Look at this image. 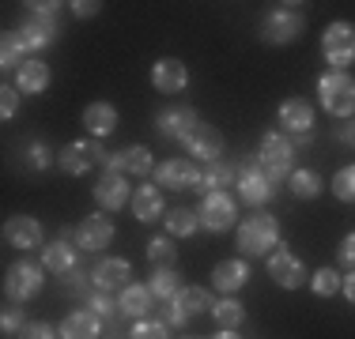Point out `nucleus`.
<instances>
[{
	"mask_svg": "<svg viewBox=\"0 0 355 339\" xmlns=\"http://www.w3.org/2000/svg\"><path fill=\"white\" fill-rule=\"evenodd\" d=\"M276 245H280V223L265 211L242 219L239 223V249L242 257H272Z\"/></svg>",
	"mask_w": 355,
	"mask_h": 339,
	"instance_id": "1",
	"label": "nucleus"
},
{
	"mask_svg": "<svg viewBox=\"0 0 355 339\" xmlns=\"http://www.w3.org/2000/svg\"><path fill=\"white\" fill-rule=\"evenodd\" d=\"M257 166L272 185L287 181V177H291V166H295L291 140H287L284 132H265V140H261V147H257Z\"/></svg>",
	"mask_w": 355,
	"mask_h": 339,
	"instance_id": "2",
	"label": "nucleus"
},
{
	"mask_svg": "<svg viewBox=\"0 0 355 339\" xmlns=\"http://www.w3.org/2000/svg\"><path fill=\"white\" fill-rule=\"evenodd\" d=\"M318 98L325 106V113L352 117L355 113V80L348 72H325L318 80Z\"/></svg>",
	"mask_w": 355,
	"mask_h": 339,
	"instance_id": "3",
	"label": "nucleus"
},
{
	"mask_svg": "<svg viewBox=\"0 0 355 339\" xmlns=\"http://www.w3.org/2000/svg\"><path fill=\"white\" fill-rule=\"evenodd\" d=\"M42 283H46V268L31 264V260L23 257V260H15V264L8 268V275H4V298L12 305H23V302L38 298Z\"/></svg>",
	"mask_w": 355,
	"mask_h": 339,
	"instance_id": "4",
	"label": "nucleus"
},
{
	"mask_svg": "<svg viewBox=\"0 0 355 339\" xmlns=\"http://www.w3.org/2000/svg\"><path fill=\"white\" fill-rule=\"evenodd\" d=\"M321 53L333 64V72H344L355 61V27L352 23H344V19L329 23L325 34H321Z\"/></svg>",
	"mask_w": 355,
	"mask_h": 339,
	"instance_id": "5",
	"label": "nucleus"
},
{
	"mask_svg": "<svg viewBox=\"0 0 355 339\" xmlns=\"http://www.w3.org/2000/svg\"><path fill=\"white\" fill-rule=\"evenodd\" d=\"M106 158H110V151L98 140H76V143H69V147H61L57 166H61V174L80 177V174H87L95 163H106Z\"/></svg>",
	"mask_w": 355,
	"mask_h": 339,
	"instance_id": "6",
	"label": "nucleus"
},
{
	"mask_svg": "<svg viewBox=\"0 0 355 339\" xmlns=\"http://www.w3.org/2000/svg\"><path fill=\"white\" fill-rule=\"evenodd\" d=\"M197 219L208 234H227L234 226V219H239V208H234V200L227 192H205V200L197 208Z\"/></svg>",
	"mask_w": 355,
	"mask_h": 339,
	"instance_id": "7",
	"label": "nucleus"
},
{
	"mask_svg": "<svg viewBox=\"0 0 355 339\" xmlns=\"http://www.w3.org/2000/svg\"><path fill=\"white\" fill-rule=\"evenodd\" d=\"M306 27V19H302L299 8L291 4H280L276 12L265 15V23H261V34H265V42H272V46H287V42H295Z\"/></svg>",
	"mask_w": 355,
	"mask_h": 339,
	"instance_id": "8",
	"label": "nucleus"
},
{
	"mask_svg": "<svg viewBox=\"0 0 355 339\" xmlns=\"http://www.w3.org/2000/svg\"><path fill=\"white\" fill-rule=\"evenodd\" d=\"M155 185L171 192H189L200 185V166L193 158H166L155 166Z\"/></svg>",
	"mask_w": 355,
	"mask_h": 339,
	"instance_id": "9",
	"label": "nucleus"
},
{
	"mask_svg": "<svg viewBox=\"0 0 355 339\" xmlns=\"http://www.w3.org/2000/svg\"><path fill=\"white\" fill-rule=\"evenodd\" d=\"M239 200L250 203V208H261V203L272 200V181H268L265 174H261L257 158H242L239 163Z\"/></svg>",
	"mask_w": 355,
	"mask_h": 339,
	"instance_id": "10",
	"label": "nucleus"
},
{
	"mask_svg": "<svg viewBox=\"0 0 355 339\" xmlns=\"http://www.w3.org/2000/svg\"><path fill=\"white\" fill-rule=\"evenodd\" d=\"M15 38H19L23 53H42V49H49L57 42V15H31V19L15 30Z\"/></svg>",
	"mask_w": 355,
	"mask_h": 339,
	"instance_id": "11",
	"label": "nucleus"
},
{
	"mask_svg": "<svg viewBox=\"0 0 355 339\" xmlns=\"http://www.w3.org/2000/svg\"><path fill=\"white\" fill-rule=\"evenodd\" d=\"M185 155L193 158V163H216L219 155H223V136H219V129H212V125H197L189 136L182 140Z\"/></svg>",
	"mask_w": 355,
	"mask_h": 339,
	"instance_id": "12",
	"label": "nucleus"
},
{
	"mask_svg": "<svg viewBox=\"0 0 355 339\" xmlns=\"http://www.w3.org/2000/svg\"><path fill=\"white\" fill-rule=\"evenodd\" d=\"M95 203L103 211H121L125 203H132V185L125 181V174L103 170V177L95 181Z\"/></svg>",
	"mask_w": 355,
	"mask_h": 339,
	"instance_id": "13",
	"label": "nucleus"
},
{
	"mask_svg": "<svg viewBox=\"0 0 355 339\" xmlns=\"http://www.w3.org/2000/svg\"><path fill=\"white\" fill-rule=\"evenodd\" d=\"M268 275H272L276 286H284V291H299V286L306 283V268H302V260L295 257L291 249H276L272 257H268Z\"/></svg>",
	"mask_w": 355,
	"mask_h": 339,
	"instance_id": "14",
	"label": "nucleus"
},
{
	"mask_svg": "<svg viewBox=\"0 0 355 339\" xmlns=\"http://www.w3.org/2000/svg\"><path fill=\"white\" fill-rule=\"evenodd\" d=\"M42 223L38 219H31V215H15V219H8L4 223V241L12 245V249H19V253H31V249H42Z\"/></svg>",
	"mask_w": 355,
	"mask_h": 339,
	"instance_id": "15",
	"label": "nucleus"
},
{
	"mask_svg": "<svg viewBox=\"0 0 355 339\" xmlns=\"http://www.w3.org/2000/svg\"><path fill=\"white\" fill-rule=\"evenodd\" d=\"M110 241H114V223L106 215H87L76 226V249H83V253H98Z\"/></svg>",
	"mask_w": 355,
	"mask_h": 339,
	"instance_id": "16",
	"label": "nucleus"
},
{
	"mask_svg": "<svg viewBox=\"0 0 355 339\" xmlns=\"http://www.w3.org/2000/svg\"><path fill=\"white\" fill-rule=\"evenodd\" d=\"M155 125H159V136H166V140H178V143H182L200 121H197V109H193V106H166L163 113H159Z\"/></svg>",
	"mask_w": 355,
	"mask_h": 339,
	"instance_id": "17",
	"label": "nucleus"
},
{
	"mask_svg": "<svg viewBox=\"0 0 355 339\" xmlns=\"http://www.w3.org/2000/svg\"><path fill=\"white\" fill-rule=\"evenodd\" d=\"M129 275H132V264L121 257H114V260H98L95 271H91V283H95V291L114 294V291H125V286H129Z\"/></svg>",
	"mask_w": 355,
	"mask_h": 339,
	"instance_id": "18",
	"label": "nucleus"
},
{
	"mask_svg": "<svg viewBox=\"0 0 355 339\" xmlns=\"http://www.w3.org/2000/svg\"><path fill=\"white\" fill-rule=\"evenodd\" d=\"M151 83H155L159 95H182L185 83H189V72H185V64L178 57H163L151 68Z\"/></svg>",
	"mask_w": 355,
	"mask_h": 339,
	"instance_id": "19",
	"label": "nucleus"
},
{
	"mask_svg": "<svg viewBox=\"0 0 355 339\" xmlns=\"http://www.w3.org/2000/svg\"><path fill=\"white\" fill-rule=\"evenodd\" d=\"M280 129L291 136H310V129H314V106L306 98H287L280 106Z\"/></svg>",
	"mask_w": 355,
	"mask_h": 339,
	"instance_id": "20",
	"label": "nucleus"
},
{
	"mask_svg": "<svg viewBox=\"0 0 355 339\" xmlns=\"http://www.w3.org/2000/svg\"><path fill=\"white\" fill-rule=\"evenodd\" d=\"M246 279H250V264H246V260H239V257L219 260L216 271H212V286H216L219 294H234V291H242V286H246Z\"/></svg>",
	"mask_w": 355,
	"mask_h": 339,
	"instance_id": "21",
	"label": "nucleus"
},
{
	"mask_svg": "<svg viewBox=\"0 0 355 339\" xmlns=\"http://www.w3.org/2000/svg\"><path fill=\"white\" fill-rule=\"evenodd\" d=\"M15 87H19V95H42L49 87V64L38 57H27L15 72Z\"/></svg>",
	"mask_w": 355,
	"mask_h": 339,
	"instance_id": "22",
	"label": "nucleus"
},
{
	"mask_svg": "<svg viewBox=\"0 0 355 339\" xmlns=\"http://www.w3.org/2000/svg\"><path fill=\"white\" fill-rule=\"evenodd\" d=\"M132 215L140 223H159V215H163V189L148 185V181L140 189H132Z\"/></svg>",
	"mask_w": 355,
	"mask_h": 339,
	"instance_id": "23",
	"label": "nucleus"
},
{
	"mask_svg": "<svg viewBox=\"0 0 355 339\" xmlns=\"http://www.w3.org/2000/svg\"><path fill=\"white\" fill-rule=\"evenodd\" d=\"M239 181V163H227V158H216V163H208L205 170H200V192H223L231 189V185Z\"/></svg>",
	"mask_w": 355,
	"mask_h": 339,
	"instance_id": "24",
	"label": "nucleus"
},
{
	"mask_svg": "<svg viewBox=\"0 0 355 339\" xmlns=\"http://www.w3.org/2000/svg\"><path fill=\"white\" fill-rule=\"evenodd\" d=\"M117 305H121L125 317H132V320H148L151 305H155V294H151V286L129 283V286L121 291V298H117Z\"/></svg>",
	"mask_w": 355,
	"mask_h": 339,
	"instance_id": "25",
	"label": "nucleus"
},
{
	"mask_svg": "<svg viewBox=\"0 0 355 339\" xmlns=\"http://www.w3.org/2000/svg\"><path fill=\"white\" fill-rule=\"evenodd\" d=\"M103 332V320L91 309H76L61 320V339H98Z\"/></svg>",
	"mask_w": 355,
	"mask_h": 339,
	"instance_id": "26",
	"label": "nucleus"
},
{
	"mask_svg": "<svg viewBox=\"0 0 355 339\" xmlns=\"http://www.w3.org/2000/svg\"><path fill=\"white\" fill-rule=\"evenodd\" d=\"M76 245L69 241V237H57L53 245H46L42 249V268L46 271H57V275H69V271L76 268Z\"/></svg>",
	"mask_w": 355,
	"mask_h": 339,
	"instance_id": "27",
	"label": "nucleus"
},
{
	"mask_svg": "<svg viewBox=\"0 0 355 339\" xmlns=\"http://www.w3.org/2000/svg\"><path fill=\"white\" fill-rule=\"evenodd\" d=\"M83 129H87L95 140H103L117 129V109L106 106V102H91L87 109H83Z\"/></svg>",
	"mask_w": 355,
	"mask_h": 339,
	"instance_id": "28",
	"label": "nucleus"
},
{
	"mask_svg": "<svg viewBox=\"0 0 355 339\" xmlns=\"http://www.w3.org/2000/svg\"><path fill=\"white\" fill-rule=\"evenodd\" d=\"M212 320L219 328H227V332H239V324L246 320V305L234 298V294H227V298H219L212 305Z\"/></svg>",
	"mask_w": 355,
	"mask_h": 339,
	"instance_id": "29",
	"label": "nucleus"
},
{
	"mask_svg": "<svg viewBox=\"0 0 355 339\" xmlns=\"http://www.w3.org/2000/svg\"><path fill=\"white\" fill-rule=\"evenodd\" d=\"M163 223H166V234H171V237H193L200 230L197 211H189V208H171Z\"/></svg>",
	"mask_w": 355,
	"mask_h": 339,
	"instance_id": "30",
	"label": "nucleus"
},
{
	"mask_svg": "<svg viewBox=\"0 0 355 339\" xmlns=\"http://www.w3.org/2000/svg\"><path fill=\"white\" fill-rule=\"evenodd\" d=\"M287 189H291V196H299V200H314L321 192V177L314 174V170H291Z\"/></svg>",
	"mask_w": 355,
	"mask_h": 339,
	"instance_id": "31",
	"label": "nucleus"
},
{
	"mask_svg": "<svg viewBox=\"0 0 355 339\" xmlns=\"http://www.w3.org/2000/svg\"><path fill=\"white\" fill-rule=\"evenodd\" d=\"M151 294L163 302H174L178 294H182V283H178V271L174 268H155V275H151Z\"/></svg>",
	"mask_w": 355,
	"mask_h": 339,
	"instance_id": "32",
	"label": "nucleus"
},
{
	"mask_svg": "<svg viewBox=\"0 0 355 339\" xmlns=\"http://www.w3.org/2000/svg\"><path fill=\"white\" fill-rule=\"evenodd\" d=\"M148 260H151L155 268H174V260H178L174 237H171V234H159V237H151V241H148Z\"/></svg>",
	"mask_w": 355,
	"mask_h": 339,
	"instance_id": "33",
	"label": "nucleus"
},
{
	"mask_svg": "<svg viewBox=\"0 0 355 339\" xmlns=\"http://www.w3.org/2000/svg\"><path fill=\"white\" fill-rule=\"evenodd\" d=\"M178 305H182L185 313H189V317H197V313H205V309H212V294L205 291V286H182V294H178L174 298Z\"/></svg>",
	"mask_w": 355,
	"mask_h": 339,
	"instance_id": "34",
	"label": "nucleus"
},
{
	"mask_svg": "<svg viewBox=\"0 0 355 339\" xmlns=\"http://www.w3.org/2000/svg\"><path fill=\"white\" fill-rule=\"evenodd\" d=\"M121 163H125V174L148 177V174H151V151L144 147V143H132V147L121 151Z\"/></svg>",
	"mask_w": 355,
	"mask_h": 339,
	"instance_id": "35",
	"label": "nucleus"
},
{
	"mask_svg": "<svg viewBox=\"0 0 355 339\" xmlns=\"http://www.w3.org/2000/svg\"><path fill=\"white\" fill-rule=\"evenodd\" d=\"M340 283H344V275H336L333 268H321L310 275V291H314L318 298H333V294L340 291Z\"/></svg>",
	"mask_w": 355,
	"mask_h": 339,
	"instance_id": "36",
	"label": "nucleus"
},
{
	"mask_svg": "<svg viewBox=\"0 0 355 339\" xmlns=\"http://www.w3.org/2000/svg\"><path fill=\"white\" fill-rule=\"evenodd\" d=\"M23 61H27V57H23L19 38H15V34H4V42H0V64H4L8 72H19Z\"/></svg>",
	"mask_w": 355,
	"mask_h": 339,
	"instance_id": "37",
	"label": "nucleus"
},
{
	"mask_svg": "<svg viewBox=\"0 0 355 339\" xmlns=\"http://www.w3.org/2000/svg\"><path fill=\"white\" fill-rule=\"evenodd\" d=\"M333 196L340 200V203H355V166L336 170V177H333Z\"/></svg>",
	"mask_w": 355,
	"mask_h": 339,
	"instance_id": "38",
	"label": "nucleus"
},
{
	"mask_svg": "<svg viewBox=\"0 0 355 339\" xmlns=\"http://www.w3.org/2000/svg\"><path fill=\"white\" fill-rule=\"evenodd\" d=\"M87 305H91V313H95L98 320H114V309L121 313V305H117V302H114V294H106V291H95Z\"/></svg>",
	"mask_w": 355,
	"mask_h": 339,
	"instance_id": "39",
	"label": "nucleus"
},
{
	"mask_svg": "<svg viewBox=\"0 0 355 339\" xmlns=\"http://www.w3.org/2000/svg\"><path fill=\"white\" fill-rule=\"evenodd\" d=\"M129 339H171V332H166V324H159V320H137Z\"/></svg>",
	"mask_w": 355,
	"mask_h": 339,
	"instance_id": "40",
	"label": "nucleus"
},
{
	"mask_svg": "<svg viewBox=\"0 0 355 339\" xmlns=\"http://www.w3.org/2000/svg\"><path fill=\"white\" fill-rule=\"evenodd\" d=\"M15 109H19V87H15V83H4V87H0V117L12 121Z\"/></svg>",
	"mask_w": 355,
	"mask_h": 339,
	"instance_id": "41",
	"label": "nucleus"
},
{
	"mask_svg": "<svg viewBox=\"0 0 355 339\" xmlns=\"http://www.w3.org/2000/svg\"><path fill=\"white\" fill-rule=\"evenodd\" d=\"M49 163H57L53 151H49L46 143H38V140H35V143L27 147V166H31V170H46Z\"/></svg>",
	"mask_w": 355,
	"mask_h": 339,
	"instance_id": "42",
	"label": "nucleus"
},
{
	"mask_svg": "<svg viewBox=\"0 0 355 339\" xmlns=\"http://www.w3.org/2000/svg\"><path fill=\"white\" fill-rule=\"evenodd\" d=\"M0 328H4V336H19L23 328H27V320H23V309L8 305V309H4V320H0Z\"/></svg>",
	"mask_w": 355,
	"mask_h": 339,
	"instance_id": "43",
	"label": "nucleus"
},
{
	"mask_svg": "<svg viewBox=\"0 0 355 339\" xmlns=\"http://www.w3.org/2000/svg\"><path fill=\"white\" fill-rule=\"evenodd\" d=\"M61 332H53V324H46V320H27V328L19 332V339H57Z\"/></svg>",
	"mask_w": 355,
	"mask_h": 339,
	"instance_id": "44",
	"label": "nucleus"
},
{
	"mask_svg": "<svg viewBox=\"0 0 355 339\" xmlns=\"http://www.w3.org/2000/svg\"><path fill=\"white\" fill-rule=\"evenodd\" d=\"M163 324L166 328H185V324H189V313H185L182 309V305H178V302H166V309H163Z\"/></svg>",
	"mask_w": 355,
	"mask_h": 339,
	"instance_id": "45",
	"label": "nucleus"
},
{
	"mask_svg": "<svg viewBox=\"0 0 355 339\" xmlns=\"http://www.w3.org/2000/svg\"><path fill=\"white\" fill-rule=\"evenodd\" d=\"M336 260H340L348 271H355V234H344L340 249H336Z\"/></svg>",
	"mask_w": 355,
	"mask_h": 339,
	"instance_id": "46",
	"label": "nucleus"
},
{
	"mask_svg": "<svg viewBox=\"0 0 355 339\" xmlns=\"http://www.w3.org/2000/svg\"><path fill=\"white\" fill-rule=\"evenodd\" d=\"M72 8V15H80V19H91V15H98V0H76V4H69Z\"/></svg>",
	"mask_w": 355,
	"mask_h": 339,
	"instance_id": "47",
	"label": "nucleus"
},
{
	"mask_svg": "<svg viewBox=\"0 0 355 339\" xmlns=\"http://www.w3.org/2000/svg\"><path fill=\"white\" fill-rule=\"evenodd\" d=\"M340 294H344V298H348V302L355 305V271H348V275H344V283H340Z\"/></svg>",
	"mask_w": 355,
	"mask_h": 339,
	"instance_id": "48",
	"label": "nucleus"
},
{
	"mask_svg": "<svg viewBox=\"0 0 355 339\" xmlns=\"http://www.w3.org/2000/svg\"><path fill=\"white\" fill-rule=\"evenodd\" d=\"M336 140H340V143H348V147H355V121L344 125V129L336 132Z\"/></svg>",
	"mask_w": 355,
	"mask_h": 339,
	"instance_id": "49",
	"label": "nucleus"
},
{
	"mask_svg": "<svg viewBox=\"0 0 355 339\" xmlns=\"http://www.w3.org/2000/svg\"><path fill=\"white\" fill-rule=\"evenodd\" d=\"M64 286H69L72 294H76V291H87V283H83V275H80V271H76V268L69 271V283H64Z\"/></svg>",
	"mask_w": 355,
	"mask_h": 339,
	"instance_id": "50",
	"label": "nucleus"
},
{
	"mask_svg": "<svg viewBox=\"0 0 355 339\" xmlns=\"http://www.w3.org/2000/svg\"><path fill=\"white\" fill-rule=\"evenodd\" d=\"M212 339H242V336H239V332H227V328H219Z\"/></svg>",
	"mask_w": 355,
	"mask_h": 339,
	"instance_id": "51",
	"label": "nucleus"
}]
</instances>
